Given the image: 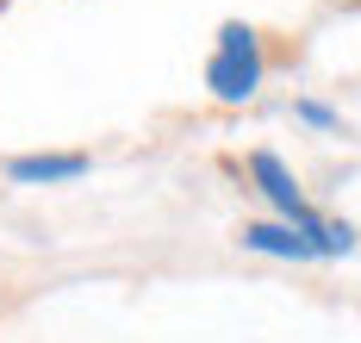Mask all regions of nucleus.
<instances>
[{"mask_svg": "<svg viewBox=\"0 0 361 343\" xmlns=\"http://www.w3.org/2000/svg\"><path fill=\"white\" fill-rule=\"evenodd\" d=\"M243 250L250 256H274V263H336L355 250V225L324 219V225H287V219H250L243 225Z\"/></svg>", "mask_w": 361, "mask_h": 343, "instance_id": "obj_1", "label": "nucleus"}, {"mask_svg": "<svg viewBox=\"0 0 361 343\" xmlns=\"http://www.w3.org/2000/svg\"><path fill=\"white\" fill-rule=\"evenodd\" d=\"M262 76H268V56H262V38H255L243 19H224L212 38V56H206V88H212L218 107H250L262 94Z\"/></svg>", "mask_w": 361, "mask_h": 343, "instance_id": "obj_2", "label": "nucleus"}, {"mask_svg": "<svg viewBox=\"0 0 361 343\" xmlns=\"http://www.w3.org/2000/svg\"><path fill=\"white\" fill-rule=\"evenodd\" d=\"M293 113L305 119V125H318V131H336V113H330V107H318V100H299Z\"/></svg>", "mask_w": 361, "mask_h": 343, "instance_id": "obj_5", "label": "nucleus"}, {"mask_svg": "<svg viewBox=\"0 0 361 343\" xmlns=\"http://www.w3.org/2000/svg\"><path fill=\"white\" fill-rule=\"evenodd\" d=\"M87 175V156L81 150H32L6 162V181L13 188H63V181H81Z\"/></svg>", "mask_w": 361, "mask_h": 343, "instance_id": "obj_4", "label": "nucleus"}, {"mask_svg": "<svg viewBox=\"0 0 361 343\" xmlns=\"http://www.w3.org/2000/svg\"><path fill=\"white\" fill-rule=\"evenodd\" d=\"M250 188L268 200V212H274V219H287V225H305V231L324 225V212L305 200L299 175H293V169H287L274 150H255V156H250Z\"/></svg>", "mask_w": 361, "mask_h": 343, "instance_id": "obj_3", "label": "nucleus"}]
</instances>
